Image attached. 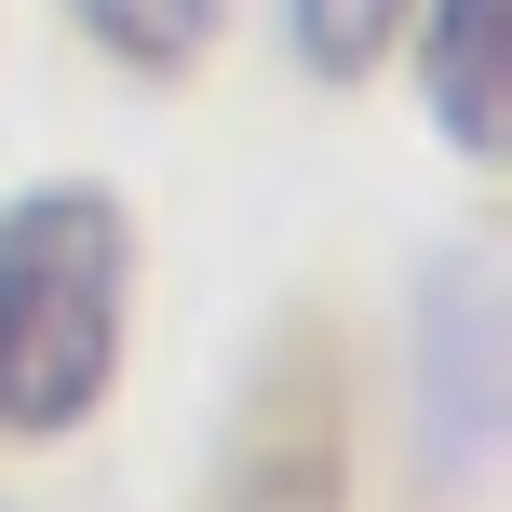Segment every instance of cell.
<instances>
[{
    "mask_svg": "<svg viewBox=\"0 0 512 512\" xmlns=\"http://www.w3.org/2000/svg\"><path fill=\"white\" fill-rule=\"evenodd\" d=\"M216 14H230V0H68L81 41L122 54V68H149V81L203 68V54H216Z\"/></svg>",
    "mask_w": 512,
    "mask_h": 512,
    "instance_id": "277c9868",
    "label": "cell"
},
{
    "mask_svg": "<svg viewBox=\"0 0 512 512\" xmlns=\"http://www.w3.org/2000/svg\"><path fill=\"white\" fill-rule=\"evenodd\" d=\"M122 310H135V243L108 189H27L0 216V432L14 445H54L108 405Z\"/></svg>",
    "mask_w": 512,
    "mask_h": 512,
    "instance_id": "6da1fadb",
    "label": "cell"
},
{
    "mask_svg": "<svg viewBox=\"0 0 512 512\" xmlns=\"http://www.w3.org/2000/svg\"><path fill=\"white\" fill-rule=\"evenodd\" d=\"M283 27H297V54L324 81H364L391 41H405V0H283Z\"/></svg>",
    "mask_w": 512,
    "mask_h": 512,
    "instance_id": "5b68a950",
    "label": "cell"
},
{
    "mask_svg": "<svg viewBox=\"0 0 512 512\" xmlns=\"http://www.w3.org/2000/svg\"><path fill=\"white\" fill-rule=\"evenodd\" d=\"M203 512H351V378L324 324H283L256 351L230 432H216Z\"/></svg>",
    "mask_w": 512,
    "mask_h": 512,
    "instance_id": "7a4b0ae2",
    "label": "cell"
},
{
    "mask_svg": "<svg viewBox=\"0 0 512 512\" xmlns=\"http://www.w3.org/2000/svg\"><path fill=\"white\" fill-rule=\"evenodd\" d=\"M405 14H418V95H432L445 149H459V162H499V135H512V95H499L512 0H405Z\"/></svg>",
    "mask_w": 512,
    "mask_h": 512,
    "instance_id": "3957f363",
    "label": "cell"
}]
</instances>
